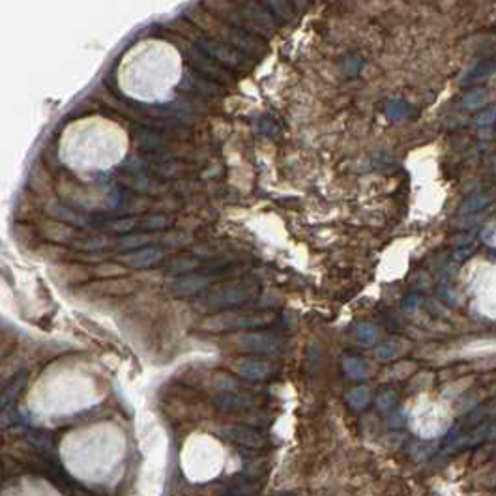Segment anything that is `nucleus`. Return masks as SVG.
<instances>
[{
  "instance_id": "1",
  "label": "nucleus",
  "mask_w": 496,
  "mask_h": 496,
  "mask_svg": "<svg viewBox=\"0 0 496 496\" xmlns=\"http://www.w3.org/2000/svg\"><path fill=\"white\" fill-rule=\"evenodd\" d=\"M468 296L476 311L496 318V260L476 258L465 273Z\"/></svg>"
},
{
  "instance_id": "2",
  "label": "nucleus",
  "mask_w": 496,
  "mask_h": 496,
  "mask_svg": "<svg viewBox=\"0 0 496 496\" xmlns=\"http://www.w3.org/2000/svg\"><path fill=\"white\" fill-rule=\"evenodd\" d=\"M275 320L272 313H238L221 311L208 317L203 323L206 332H231V330H255L268 326Z\"/></svg>"
},
{
  "instance_id": "3",
  "label": "nucleus",
  "mask_w": 496,
  "mask_h": 496,
  "mask_svg": "<svg viewBox=\"0 0 496 496\" xmlns=\"http://www.w3.org/2000/svg\"><path fill=\"white\" fill-rule=\"evenodd\" d=\"M257 294V287H251L249 283L233 285V287H223L206 296L201 303V308L208 311H225L227 308L238 305V303L248 302Z\"/></svg>"
},
{
  "instance_id": "4",
  "label": "nucleus",
  "mask_w": 496,
  "mask_h": 496,
  "mask_svg": "<svg viewBox=\"0 0 496 496\" xmlns=\"http://www.w3.org/2000/svg\"><path fill=\"white\" fill-rule=\"evenodd\" d=\"M197 40V47L203 51L204 55H208L210 59L216 60L218 64L228 66V68H240L246 62L243 55L240 51H236L233 45H227L225 41L210 38L206 34H195Z\"/></svg>"
},
{
  "instance_id": "5",
  "label": "nucleus",
  "mask_w": 496,
  "mask_h": 496,
  "mask_svg": "<svg viewBox=\"0 0 496 496\" xmlns=\"http://www.w3.org/2000/svg\"><path fill=\"white\" fill-rule=\"evenodd\" d=\"M240 353L246 354H278L283 347V339L270 332L242 333L236 341Z\"/></svg>"
},
{
  "instance_id": "6",
  "label": "nucleus",
  "mask_w": 496,
  "mask_h": 496,
  "mask_svg": "<svg viewBox=\"0 0 496 496\" xmlns=\"http://www.w3.org/2000/svg\"><path fill=\"white\" fill-rule=\"evenodd\" d=\"M238 8L246 30L263 36H272L275 32V21L272 19L268 11H264V6L253 2V4H243Z\"/></svg>"
},
{
  "instance_id": "7",
  "label": "nucleus",
  "mask_w": 496,
  "mask_h": 496,
  "mask_svg": "<svg viewBox=\"0 0 496 496\" xmlns=\"http://www.w3.org/2000/svg\"><path fill=\"white\" fill-rule=\"evenodd\" d=\"M219 432L227 440L234 442V444H238L242 447H248V450H263L268 444V438L264 437L263 432L255 429V427L223 425L219 429Z\"/></svg>"
},
{
  "instance_id": "8",
  "label": "nucleus",
  "mask_w": 496,
  "mask_h": 496,
  "mask_svg": "<svg viewBox=\"0 0 496 496\" xmlns=\"http://www.w3.org/2000/svg\"><path fill=\"white\" fill-rule=\"evenodd\" d=\"M234 371L242 378L248 380H266L273 373V363L264 358L255 356H243L234 362Z\"/></svg>"
},
{
  "instance_id": "9",
  "label": "nucleus",
  "mask_w": 496,
  "mask_h": 496,
  "mask_svg": "<svg viewBox=\"0 0 496 496\" xmlns=\"http://www.w3.org/2000/svg\"><path fill=\"white\" fill-rule=\"evenodd\" d=\"M36 470L40 472L41 476L47 477L55 487H59L60 491H68L74 487V482L70 480V476L66 474L64 468L60 467V462L55 461L53 457L49 455H40L34 459Z\"/></svg>"
},
{
  "instance_id": "10",
  "label": "nucleus",
  "mask_w": 496,
  "mask_h": 496,
  "mask_svg": "<svg viewBox=\"0 0 496 496\" xmlns=\"http://www.w3.org/2000/svg\"><path fill=\"white\" fill-rule=\"evenodd\" d=\"M189 60H191V64L195 66V70L201 71V74L206 75V77H210V79L219 81V83H231V81H233L231 74L225 70L223 66L218 64V62L210 59L208 55H204L198 47H193V49L189 51Z\"/></svg>"
},
{
  "instance_id": "11",
  "label": "nucleus",
  "mask_w": 496,
  "mask_h": 496,
  "mask_svg": "<svg viewBox=\"0 0 496 496\" xmlns=\"http://www.w3.org/2000/svg\"><path fill=\"white\" fill-rule=\"evenodd\" d=\"M137 288V283L129 278H114V279H101L94 281L85 290L96 294V296H126L131 294Z\"/></svg>"
},
{
  "instance_id": "12",
  "label": "nucleus",
  "mask_w": 496,
  "mask_h": 496,
  "mask_svg": "<svg viewBox=\"0 0 496 496\" xmlns=\"http://www.w3.org/2000/svg\"><path fill=\"white\" fill-rule=\"evenodd\" d=\"M161 260H163V249L156 248V246H146L122 257V263L131 268H152Z\"/></svg>"
},
{
  "instance_id": "13",
  "label": "nucleus",
  "mask_w": 496,
  "mask_h": 496,
  "mask_svg": "<svg viewBox=\"0 0 496 496\" xmlns=\"http://www.w3.org/2000/svg\"><path fill=\"white\" fill-rule=\"evenodd\" d=\"M208 281L210 279L206 275H201V273H186L180 279H176L173 290L180 298L195 296V294L203 293L204 288L208 287Z\"/></svg>"
},
{
  "instance_id": "14",
  "label": "nucleus",
  "mask_w": 496,
  "mask_h": 496,
  "mask_svg": "<svg viewBox=\"0 0 496 496\" xmlns=\"http://www.w3.org/2000/svg\"><path fill=\"white\" fill-rule=\"evenodd\" d=\"M258 489H260V482L258 480L240 476L225 483L218 496H255L258 492Z\"/></svg>"
},
{
  "instance_id": "15",
  "label": "nucleus",
  "mask_w": 496,
  "mask_h": 496,
  "mask_svg": "<svg viewBox=\"0 0 496 496\" xmlns=\"http://www.w3.org/2000/svg\"><path fill=\"white\" fill-rule=\"evenodd\" d=\"M213 405L223 412H242L251 408V399L236 392H221L213 397Z\"/></svg>"
},
{
  "instance_id": "16",
  "label": "nucleus",
  "mask_w": 496,
  "mask_h": 496,
  "mask_svg": "<svg viewBox=\"0 0 496 496\" xmlns=\"http://www.w3.org/2000/svg\"><path fill=\"white\" fill-rule=\"evenodd\" d=\"M26 378H29L26 371H21L19 375H17L10 384H8V386H4V392H2V407L6 408L10 403L15 401V397L23 392V388H25L26 384Z\"/></svg>"
},
{
  "instance_id": "17",
  "label": "nucleus",
  "mask_w": 496,
  "mask_h": 496,
  "mask_svg": "<svg viewBox=\"0 0 496 496\" xmlns=\"http://www.w3.org/2000/svg\"><path fill=\"white\" fill-rule=\"evenodd\" d=\"M150 236L148 234H126V236H120L118 240H116V246H118L120 249H128V251H137V249H143L146 248L150 243Z\"/></svg>"
},
{
  "instance_id": "18",
  "label": "nucleus",
  "mask_w": 496,
  "mask_h": 496,
  "mask_svg": "<svg viewBox=\"0 0 496 496\" xmlns=\"http://www.w3.org/2000/svg\"><path fill=\"white\" fill-rule=\"evenodd\" d=\"M169 223H171V219L167 218V216H159V213H150V216L139 218V227L148 228V231L169 227Z\"/></svg>"
},
{
  "instance_id": "19",
  "label": "nucleus",
  "mask_w": 496,
  "mask_h": 496,
  "mask_svg": "<svg viewBox=\"0 0 496 496\" xmlns=\"http://www.w3.org/2000/svg\"><path fill=\"white\" fill-rule=\"evenodd\" d=\"M96 275H99L101 279H114V278H126L128 270L120 264H99L98 268L94 270Z\"/></svg>"
},
{
  "instance_id": "20",
  "label": "nucleus",
  "mask_w": 496,
  "mask_h": 496,
  "mask_svg": "<svg viewBox=\"0 0 496 496\" xmlns=\"http://www.w3.org/2000/svg\"><path fill=\"white\" fill-rule=\"evenodd\" d=\"M74 246L81 251H98V249L109 246V240L105 236H90V238L85 240H75Z\"/></svg>"
},
{
  "instance_id": "21",
  "label": "nucleus",
  "mask_w": 496,
  "mask_h": 496,
  "mask_svg": "<svg viewBox=\"0 0 496 496\" xmlns=\"http://www.w3.org/2000/svg\"><path fill=\"white\" fill-rule=\"evenodd\" d=\"M26 440H29L34 447H38V450H51V446H53V438H51V435L41 432V431H30L29 435H26Z\"/></svg>"
},
{
  "instance_id": "22",
  "label": "nucleus",
  "mask_w": 496,
  "mask_h": 496,
  "mask_svg": "<svg viewBox=\"0 0 496 496\" xmlns=\"http://www.w3.org/2000/svg\"><path fill=\"white\" fill-rule=\"evenodd\" d=\"M139 227V218H126L118 219L116 223H109V228L116 231V233H131V228Z\"/></svg>"
},
{
  "instance_id": "23",
  "label": "nucleus",
  "mask_w": 496,
  "mask_h": 496,
  "mask_svg": "<svg viewBox=\"0 0 496 496\" xmlns=\"http://www.w3.org/2000/svg\"><path fill=\"white\" fill-rule=\"evenodd\" d=\"M195 266H197V260H193V258H178V260H174L171 270L186 275V273H191V268H195Z\"/></svg>"
},
{
  "instance_id": "24",
  "label": "nucleus",
  "mask_w": 496,
  "mask_h": 496,
  "mask_svg": "<svg viewBox=\"0 0 496 496\" xmlns=\"http://www.w3.org/2000/svg\"><path fill=\"white\" fill-rule=\"evenodd\" d=\"M216 386H218L221 392H234V390H236L234 378H231L228 375H218V377H216Z\"/></svg>"
},
{
  "instance_id": "25",
  "label": "nucleus",
  "mask_w": 496,
  "mask_h": 496,
  "mask_svg": "<svg viewBox=\"0 0 496 496\" xmlns=\"http://www.w3.org/2000/svg\"><path fill=\"white\" fill-rule=\"evenodd\" d=\"M348 401L353 403L354 407H362L363 403H365V392H363V390H354V392L348 395Z\"/></svg>"
},
{
  "instance_id": "26",
  "label": "nucleus",
  "mask_w": 496,
  "mask_h": 496,
  "mask_svg": "<svg viewBox=\"0 0 496 496\" xmlns=\"http://www.w3.org/2000/svg\"><path fill=\"white\" fill-rule=\"evenodd\" d=\"M492 246L496 248V228H495V233H492Z\"/></svg>"
}]
</instances>
